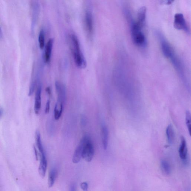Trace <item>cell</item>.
<instances>
[{"mask_svg":"<svg viewBox=\"0 0 191 191\" xmlns=\"http://www.w3.org/2000/svg\"><path fill=\"white\" fill-rule=\"evenodd\" d=\"M155 33L159 40L161 50L164 57L169 59L180 76L181 78H185V68L181 59L164 35L158 31H156Z\"/></svg>","mask_w":191,"mask_h":191,"instance_id":"cell-1","label":"cell"},{"mask_svg":"<svg viewBox=\"0 0 191 191\" xmlns=\"http://www.w3.org/2000/svg\"><path fill=\"white\" fill-rule=\"evenodd\" d=\"M124 15L130 27L131 38L135 45L139 48L145 49L147 46L146 36L143 32V29L135 21L128 7L123 8Z\"/></svg>","mask_w":191,"mask_h":191,"instance_id":"cell-2","label":"cell"},{"mask_svg":"<svg viewBox=\"0 0 191 191\" xmlns=\"http://www.w3.org/2000/svg\"><path fill=\"white\" fill-rule=\"evenodd\" d=\"M71 40L75 63L79 67L85 68L86 66V62L81 50L78 38L76 35L72 34L71 35Z\"/></svg>","mask_w":191,"mask_h":191,"instance_id":"cell-3","label":"cell"},{"mask_svg":"<svg viewBox=\"0 0 191 191\" xmlns=\"http://www.w3.org/2000/svg\"><path fill=\"white\" fill-rule=\"evenodd\" d=\"M83 145L82 157L87 162H90L93 158L94 149L92 140L88 136L84 137L81 141Z\"/></svg>","mask_w":191,"mask_h":191,"instance_id":"cell-4","label":"cell"},{"mask_svg":"<svg viewBox=\"0 0 191 191\" xmlns=\"http://www.w3.org/2000/svg\"><path fill=\"white\" fill-rule=\"evenodd\" d=\"M173 26L175 29L178 30L184 31L187 33H190V29L186 21L183 14L181 13H177L175 14Z\"/></svg>","mask_w":191,"mask_h":191,"instance_id":"cell-5","label":"cell"},{"mask_svg":"<svg viewBox=\"0 0 191 191\" xmlns=\"http://www.w3.org/2000/svg\"><path fill=\"white\" fill-rule=\"evenodd\" d=\"M42 86L38 83L36 92L34 105L35 113L36 115L39 113L41 108Z\"/></svg>","mask_w":191,"mask_h":191,"instance_id":"cell-6","label":"cell"},{"mask_svg":"<svg viewBox=\"0 0 191 191\" xmlns=\"http://www.w3.org/2000/svg\"><path fill=\"white\" fill-rule=\"evenodd\" d=\"M146 10L145 6L140 8L138 11L137 20L136 21L138 25L143 29L145 27L146 24Z\"/></svg>","mask_w":191,"mask_h":191,"instance_id":"cell-7","label":"cell"},{"mask_svg":"<svg viewBox=\"0 0 191 191\" xmlns=\"http://www.w3.org/2000/svg\"><path fill=\"white\" fill-rule=\"evenodd\" d=\"M179 153L180 158L184 162H186L187 158V148L186 140L182 136L181 143L179 149Z\"/></svg>","mask_w":191,"mask_h":191,"instance_id":"cell-8","label":"cell"},{"mask_svg":"<svg viewBox=\"0 0 191 191\" xmlns=\"http://www.w3.org/2000/svg\"><path fill=\"white\" fill-rule=\"evenodd\" d=\"M85 22L86 30L89 34H91L93 31V19L92 13L89 10L85 14Z\"/></svg>","mask_w":191,"mask_h":191,"instance_id":"cell-9","label":"cell"},{"mask_svg":"<svg viewBox=\"0 0 191 191\" xmlns=\"http://www.w3.org/2000/svg\"><path fill=\"white\" fill-rule=\"evenodd\" d=\"M40 161L39 168H38V172L40 176L44 178L46 173L47 161L45 153L40 154Z\"/></svg>","mask_w":191,"mask_h":191,"instance_id":"cell-10","label":"cell"},{"mask_svg":"<svg viewBox=\"0 0 191 191\" xmlns=\"http://www.w3.org/2000/svg\"><path fill=\"white\" fill-rule=\"evenodd\" d=\"M54 42V38H50L46 45L44 58L45 62L47 63H48L50 60Z\"/></svg>","mask_w":191,"mask_h":191,"instance_id":"cell-11","label":"cell"},{"mask_svg":"<svg viewBox=\"0 0 191 191\" xmlns=\"http://www.w3.org/2000/svg\"><path fill=\"white\" fill-rule=\"evenodd\" d=\"M82 151H83V145L81 142L77 147L73 154L72 161L74 163H78L82 157Z\"/></svg>","mask_w":191,"mask_h":191,"instance_id":"cell-12","label":"cell"},{"mask_svg":"<svg viewBox=\"0 0 191 191\" xmlns=\"http://www.w3.org/2000/svg\"><path fill=\"white\" fill-rule=\"evenodd\" d=\"M102 135V143L103 149L106 150L108 148L109 141V131L107 127L105 125H103L101 129Z\"/></svg>","mask_w":191,"mask_h":191,"instance_id":"cell-13","label":"cell"},{"mask_svg":"<svg viewBox=\"0 0 191 191\" xmlns=\"http://www.w3.org/2000/svg\"><path fill=\"white\" fill-rule=\"evenodd\" d=\"M58 171L57 169L54 168L51 170L49 173L48 178V185L50 188L53 186L57 177Z\"/></svg>","mask_w":191,"mask_h":191,"instance_id":"cell-14","label":"cell"},{"mask_svg":"<svg viewBox=\"0 0 191 191\" xmlns=\"http://www.w3.org/2000/svg\"><path fill=\"white\" fill-rule=\"evenodd\" d=\"M166 134L168 142L169 144H172L174 139V131L172 125L169 124L166 128Z\"/></svg>","mask_w":191,"mask_h":191,"instance_id":"cell-15","label":"cell"},{"mask_svg":"<svg viewBox=\"0 0 191 191\" xmlns=\"http://www.w3.org/2000/svg\"><path fill=\"white\" fill-rule=\"evenodd\" d=\"M62 103L57 102L54 109V118L55 120H58L62 115L63 110Z\"/></svg>","mask_w":191,"mask_h":191,"instance_id":"cell-16","label":"cell"},{"mask_svg":"<svg viewBox=\"0 0 191 191\" xmlns=\"http://www.w3.org/2000/svg\"><path fill=\"white\" fill-rule=\"evenodd\" d=\"M161 169L165 174L169 175L171 173V168L169 163L165 160H162L161 162Z\"/></svg>","mask_w":191,"mask_h":191,"instance_id":"cell-17","label":"cell"},{"mask_svg":"<svg viewBox=\"0 0 191 191\" xmlns=\"http://www.w3.org/2000/svg\"><path fill=\"white\" fill-rule=\"evenodd\" d=\"M36 140L37 146L38 150L40 154L45 153L44 150L43 148L42 144L41 137L39 131H37L36 132Z\"/></svg>","mask_w":191,"mask_h":191,"instance_id":"cell-18","label":"cell"},{"mask_svg":"<svg viewBox=\"0 0 191 191\" xmlns=\"http://www.w3.org/2000/svg\"><path fill=\"white\" fill-rule=\"evenodd\" d=\"M45 33L43 30L40 31L39 35H38V43L40 48L43 49L44 47L45 43Z\"/></svg>","mask_w":191,"mask_h":191,"instance_id":"cell-19","label":"cell"},{"mask_svg":"<svg viewBox=\"0 0 191 191\" xmlns=\"http://www.w3.org/2000/svg\"><path fill=\"white\" fill-rule=\"evenodd\" d=\"M185 121H186V124L187 129L190 135H191V114L190 112L189 111H187L185 114Z\"/></svg>","mask_w":191,"mask_h":191,"instance_id":"cell-20","label":"cell"},{"mask_svg":"<svg viewBox=\"0 0 191 191\" xmlns=\"http://www.w3.org/2000/svg\"><path fill=\"white\" fill-rule=\"evenodd\" d=\"M80 122L82 126L83 127H85L87 124V120L85 115H82L81 116Z\"/></svg>","mask_w":191,"mask_h":191,"instance_id":"cell-21","label":"cell"},{"mask_svg":"<svg viewBox=\"0 0 191 191\" xmlns=\"http://www.w3.org/2000/svg\"><path fill=\"white\" fill-rule=\"evenodd\" d=\"M81 188L83 191H88V185L86 182H83L81 184Z\"/></svg>","mask_w":191,"mask_h":191,"instance_id":"cell-22","label":"cell"},{"mask_svg":"<svg viewBox=\"0 0 191 191\" xmlns=\"http://www.w3.org/2000/svg\"><path fill=\"white\" fill-rule=\"evenodd\" d=\"M50 100H48L46 105L45 109V113L46 114H48L49 113L50 111Z\"/></svg>","mask_w":191,"mask_h":191,"instance_id":"cell-23","label":"cell"},{"mask_svg":"<svg viewBox=\"0 0 191 191\" xmlns=\"http://www.w3.org/2000/svg\"><path fill=\"white\" fill-rule=\"evenodd\" d=\"M70 191H77L76 185L74 184H72L70 187Z\"/></svg>","mask_w":191,"mask_h":191,"instance_id":"cell-24","label":"cell"},{"mask_svg":"<svg viewBox=\"0 0 191 191\" xmlns=\"http://www.w3.org/2000/svg\"><path fill=\"white\" fill-rule=\"evenodd\" d=\"M34 149L35 155L36 159L37 161H38V150H37L36 147L35 146H34Z\"/></svg>","mask_w":191,"mask_h":191,"instance_id":"cell-25","label":"cell"},{"mask_svg":"<svg viewBox=\"0 0 191 191\" xmlns=\"http://www.w3.org/2000/svg\"><path fill=\"white\" fill-rule=\"evenodd\" d=\"M46 92L49 96H50L51 94V89L50 87H47L46 88Z\"/></svg>","mask_w":191,"mask_h":191,"instance_id":"cell-26","label":"cell"},{"mask_svg":"<svg viewBox=\"0 0 191 191\" xmlns=\"http://www.w3.org/2000/svg\"><path fill=\"white\" fill-rule=\"evenodd\" d=\"M163 2L164 4H165L166 5H170L173 2V1H162Z\"/></svg>","mask_w":191,"mask_h":191,"instance_id":"cell-27","label":"cell"},{"mask_svg":"<svg viewBox=\"0 0 191 191\" xmlns=\"http://www.w3.org/2000/svg\"><path fill=\"white\" fill-rule=\"evenodd\" d=\"M3 37V32L2 30L1 26H0V39L2 38Z\"/></svg>","mask_w":191,"mask_h":191,"instance_id":"cell-28","label":"cell"},{"mask_svg":"<svg viewBox=\"0 0 191 191\" xmlns=\"http://www.w3.org/2000/svg\"><path fill=\"white\" fill-rule=\"evenodd\" d=\"M2 111L0 109V116L2 114Z\"/></svg>","mask_w":191,"mask_h":191,"instance_id":"cell-29","label":"cell"}]
</instances>
